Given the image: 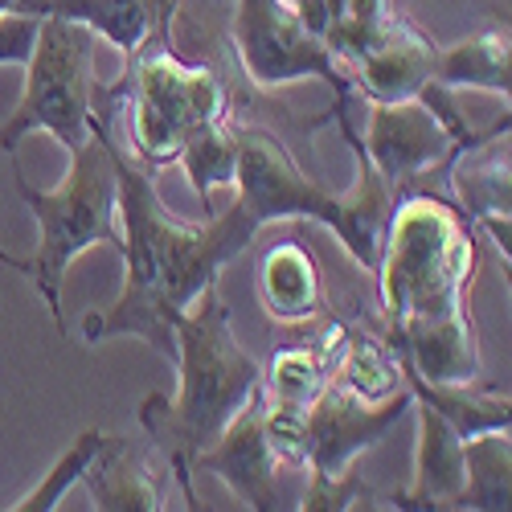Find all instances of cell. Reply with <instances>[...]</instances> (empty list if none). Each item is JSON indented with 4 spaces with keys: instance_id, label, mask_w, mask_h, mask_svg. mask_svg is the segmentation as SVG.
<instances>
[{
    "instance_id": "obj_1",
    "label": "cell",
    "mask_w": 512,
    "mask_h": 512,
    "mask_svg": "<svg viewBox=\"0 0 512 512\" xmlns=\"http://www.w3.org/2000/svg\"><path fill=\"white\" fill-rule=\"evenodd\" d=\"M373 275H381V312L390 349L435 386L480 381V345L463 291L476 275V234L455 201L439 193H402L390 205Z\"/></svg>"
},
{
    "instance_id": "obj_2",
    "label": "cell",
    "mask_w": 512,
    "mask_h": 512,
    "mask_svg": "<svg viewBox=\"0 0 512 512\" xmlns=\"http://www.w3.org/2000/svg\"><path fill=\"white\" fill-rule=\"evenodd\" d=\"M119 177V218H123V263L127 279L119 300L82 320V340L99 345L115 332L144 336L148 345L177 365V316L218 283V271L234 263L263 226L242 205H226L205 226H185L164 209L148 164L127 160L115 148Z\"/></svg>"
},
{
    "instance_id": "obj_3",
    "label": "cell",
    "mask_w": 512,
    "mask_h": 512,
    "mask_svg": "<svg viewBox=\"0 0 512 512\" xmlns=\"http://www.w3.org/2000/svg\"><path fill=\"white\" fill-rule=\"evenodd\" d=\"M177 369L181 394L164 398L148 394L140 402V426L152 435L160 455L177 476V488L189 508H197L193 467L205 447L218 443L230 418L250 402L254 386L263 381V369L230 332V308L218 295V283H209L189 312L177 316Z\"/></svg>"
},
{
    "instance_id": "obj_4",
    "label": "cell",
    "mask_w": 512,
    "mask_h": 512,
    "mask_svg": "<svg viewBox=\"0 0 512 512\" xmlns=\"http://www.w3.org/2000/svg\"><path fill=\"white\" fill-rule=\"evenodd\" d=\"M340 132H345V140L353 144V156H357V185L345 197L316 185L304 168L291 160L283 140L275 132H267V127H234V144H238L234 185L242 189L238 197L254 213L259 226H271L283 218L320 222L324 230H332L345 242V250L365 271H373L377 254H381V234H386V222H390L394 193L377 177V168L365 156L361 136L349 127L345 115H340Z\"/></svg>"
},
{
    "instance_id": "obj_5",
    "label": "cell",
    "mask_w": 512,
    "mask_h": 512,
    "mask_svg": "<svg viewBox=\"0 0 512 512\" xmlns=\"http://www.w3.org/2000/svg\"><path fill=\"white\" fill-rule=\"evenodd\" d=\"M13 181L37 222V254L29 259V279L46 300L54 324L66 332L62 316V279L82 250L111 242L123 250L119 218V177H115V144L107 119H91V136L70 152V173L58 189H33L13 156Z\"/></svg>"
},
{
    "instance_id": "obj_6",
    "label": "cell",
    "mask_w": 512,
    "mask_h": 512,
    "mask_svg": "<svg viewBox=\"0 0 512 512\" xmlns=\"http://www.w3.org/2000/svg\"><path fill=\"white\" fill-rule=\"evenodd\" d=\"M127 78L119 82L115 99H127V123H132V152L140 164L160 168L177 160L185 140L205 123L226 119L230 91L209 66H193L168 50V41H152L136 58H127Z\"/></svg>"
},
{
    "instance_id": "obj_7",
    "label": "cell",
    "mask_w": 512,
    "mask_h": 512,
    "mask_svg": "<svg viewBox=\"0 0 512 512\" xmlns=\"http://www.w3.org/2000/svg\"><path fill=\"white\" fill-rule=\"evenodd\" d=\"M25 66V95L0 127V148L17 156V144L41 127L66 152L82 148L95 119V33L58 13L41 17Z\"/></svg>"
},
{
    "instance_id": "obj_8",
    "label": "cell",
    "mask_w": 512,
    "mask_h": 512,
    "mask_svg": "<svg viewBox=\"0 0 512 512\" xmlns=\"http://www.w3.org/2000/svg\"><path fill=\"white\" fill-rule=\"evenodd\" d=\"M508 136V115L488 127V132H472L451 99L447 87H426L414 99H394V103H373L369 111V132H365V156L377 168V177L386 181L394 201L422 177H439L451 168V160L484 140Z\"/></svg>"
},
{
    "instance_id": "obj_9",
    "label": "cell",
    "mask_w": 512,
    "mask_h": 512,
    "mask_svg": "<svg viewBox=\"0 0 512 512\" xmlns=\"http://www.w3.org/2000/svg\"><path fill=\"white\" fill-rule=\"evenodd\" d=\"M234 50L254 87L275 91L300 78H324L345 103L353 74L324 41L295 17L287 0H238L234 9Z\"/></svg>"
},
{
    "instance_id": "obj_10",
    "label": "cell",
    "mask_w": 512,
    "mask_h": 512,
    "mask_svg": "<svg viewBox=\"0 0 512 512\" xmlns=\"http://www.w3.org/2000/svg\"><path fill=\"white\" fill-rule=\"evenodd\" d=\"M414 410V394H390L381 402L357 398L349 386L332 377L304 410V463L320 476H345L349 463L377 447L394 426Z\"/></svg>"
},
{
    "instance_id": "obj_11",
    "label": "cell",
    "mask_w": 512,
    "mask_h": 512,
    "mask_svg": "<svg viewBox=\"0 0 512 512\" xmlns=\"http://www.w3.org/2000/svg\"><path fill=\"white\" fill-rule=\"evenodd\" d=\"M279 463L283 459L275 455L271 435H267V394H263V386H254L250 402L230 418V426L218 435V443L197 455L193 472L226 480V488L246 508L275 512V508H283V496L275 484Z\"/></svg>"
},
{
    "instance_id": "obj_12",
    "label": "cell",
    "mask_w": 512,
    "mask_h": 512,
    "mask_svg": "<svg viewBox=\"0 0 512 512\" xmlns=\"http://www.w3.org/2000/svg\"><path fill=\"white\" fill-rule=\"evenodd\" d=\"M439 46L426 37L410 17H390L386 33L377 46L353 66V87H361L373 103H394V99H414L435 70Z\"/></svg>"
},
{
    "instance_id": "obj_13",
    "label": "cell",
    "mask_w": 512,
    "mask_h": 512,
    "mask_svg": "<svg viewBox=\"0 0 512 512\" xmlns=\"http://www.w3.org/2000/svg\"><path fill=\"white\" fill-rule=\"evenodd\" d=\"M484 140L451 160V189L459 201V213L492 234V242L508 259V144Z\"/></svg>"
},
{
    "instance_id": "obj_14",
    "label": "cell",
    "mask_w": 512,
    "mask_h": 512,
    "mask_svg": "<svg viewBox=\"0 0 512 512\" xmlns=\"http://www.w3.org/2000/svg\"><path fill=\"white\" fill-rule=\"evenodd\" d=\"M50 13L87 25L95 37H107L123 58H136L152 41H168L177 0H50Z\"/></svg>"
},
{
    "instance_id": "obj_15",
    "label": "cell",
    "mask_w": 512,
    "mask_h": 512,
    "mask_svg": "<svg viewBox=\"0 0 512 512\" xmlns=\"http://www.w3.org/2000/svg\"><path fill=\"white\" fill-rule=\"evenodd\" d=\"M418 410V455H414V488L390 496L398 508L422 512V508H451V500L463 488V439L451 431V422L435 414L426 402H414Z\"/></svg>"
},
{
    "instance_id": "obj_16",
    "label": "cell",
    "mask_w": 512,
    "mask_h": 512,
    "mask_svg": "<svg viewBox=\"0 0 512 512\" xmlns=\"http://www.w3.org/2000/svg\"><path fill=\"white\" fill-rule=\"evenodd\" d=\"M259 295L271 320H283V324L312 320L324 308V275L316 254L300 246V238L271 246L259 263Z\"/></svg>"
},
{
    "instance_id": "obj_17",
    "label": "cell",
    "mask_w": 512,
    "mask_h": 512,
    "mask_svg": "<svg viewBox=\"0 0 512 512\" xmlns=\"http://www.w3.org/2000/svg\"><path fill=\"white\" fill-rule=\"evenodd\" d=\"M345 353V328L332 324L316 345H287L271 357V369L263 373V394L267 406L287 410V414H300L316 402V394L332 381V365Z\"/></svg>"
},
{
    "instance_id": "obj_18",
    "label": "cell",
    "mask_w": 512,
    "mask_h": 512,
    "mask_svg": "<svg viewBox=\"0 0 512 512\" xmlns=\"http://www.w3.org/2000/svg\"><path fill=\"white\" fill-rule=\"evenodd\" d=\"M82 480H87L99 512H160V508H168L160 480L132 451V443L119 435L103 439L99 455L91 459L87 472H82Z\"/></svg>"
},
{
    "instance_id": "obj_19",
    "label": "cell",
    "mask_w": 512,
    "mask_h": 512,
    "mask_svg": "<svg viewBox=\"0 0 512 512\" xmlns=\"http://www.w3.org/2000/svg\"><path fill=\"white\" fill-rule=\"evenodd\" d=\"M508 25L492 21L488 29H480L476 37H463L455 46L439 50L435 54V70H431V82L435 87H447V91H492V95H504L508 99Z\"/></svg>"
},
{
    "instance_id": "obj_20",
    "label": "cell",
    "mask_w": 512,
    "mask_h": 512,
    "mask_svg": "<svg viewBox=\"0 0 512 512\" xmlns=\"http://www.w3.org/2000/svg\"><path fill=\"white\" fill-rule=\"evenodd\" d=\"M398 369H402V381L414 394V402H426L435 414H443L459 439H472L480 431H504L508 426V414H512L508 394H500L492 386H476V381H467V386H435V381L418 377L402 357H398Z\"/></svg>"
},
{
    "instance_id": "obj_21",
    "label": "cell",
    "mask_w": 512,
    "mask_h": 512,
    "mask_svg": "<svg viewBox=\"0 0 512 512\" xmlns=\"http://www.w3.org/2000/svg\"><path fill=\"white\" fill-rule=\"evenodd\" d=\"M512 500V443L504 431H480L463 439V488L451 508L500 512Z\"/></svg>"
},
{
    "instance_id": "obj_22",
    "label": "cell",
    "mask_w": 512,
    "mask_h": 512,
    "mask_svg": "<svg viewBox=\"0 0 512 512\" xmlns=\"http://www.w3.org/2000/svg\"><path fill=\"white\" fill-rule=\"evenodd\" d=\"M185 173H189V185L197 189L201 205L209 209V197L234 185V173H238V144H234V127L230 119H218V123H205L185 140L181 156Z\"/></svg>"
},
{
    "instance_id": "obj_23",
    "label": "cell",
    "mask_w": 512,
    "mask_h": 512,
    "mask_svg": "<svg viewBox=\"0 0 512 512\" xmlns=\"http://www.w3.org/2000/svg\"><path fill=\"white\" fill-rule=\"evenodd\" d=\"M340 386H349L357 398L365 402H381L402 386V369H398V353L390 345H381L369 332H353L345 340V353H340Z\"/></svg>"
},
{
    "instance_id": "obj_24",
    "label": "cell",
    "mask_w": 512,
    "mask_h": 512,
    "mask_svg": "<svg viewBox=\"0 0 512 512\" xmlns=\"http://www.w3.org/2000/svg\"><path fill=\"white\" fill-rule=\"evenodd\" d=\"M103 431H87V435H78L66 451H62V459L54 463V472H46V480H41L29 496H21L13 508L17 512H50V508H58V500L82 480V472L91 467V459L99 455V447H103Z\"/></svg>"
},
{
    "instance_id": "obj_25",
    "label": "cell",
    "mask_w": 512,
    "mask_h": 512,
    "mask_svg": "<svg viewBox=\"0 0 512 512\" xmlns=\"http://www.w3.org/2000/svg\"><path fill=\"white\" fill-rule=\"evenodd\" d=\"M369 488L361 484V476L345 472V476H320L312 472V484L304 492V512H324V508H353Z\"/></svg>"
},
{
    "instance_id": "obj_26",
    "label": "cell",
    "mask_w": 512,
    "mask_h": 512,
    "mask_svg": "<svg viewBox=\"0 0 512 512\" xmlns=\"http://www.w3.org/2000/svg\"><path fill=\"white\" fill-rule=\"evenodd\" d=\"M41 17L33 13H5L0 17V66H25Z\"/></svg>"
},
{
    "instance_id": "obj_27",
    "label": "cell",
    "mask_w": 512,
    "mask_h": 512,
    "mask_svg": "<svg viewBox=\"0 0 512 512\" xmlns=\"http://www.w3.org/2000/svg\"><path fill=\"white\" fill-rule=\"evenodd\" d=\"M5 13H33V17H46L50 13V0H0V17Z\"/></svg>"
},
{
    "instance_id": "obj_28",
    "label": "cell",
    "mask_w": 512,
    "mask_h": 512,
    "mask_svg": "<svg viewBox=\"0 0 512 512\" xmlns=\"http://www.w3.org/2000/svg\"><path fill=\"white\" fill-rule=\"evenodd\" d=\"M0 263L13 267V271H21V275H29V259H17V254H9L5 246H0Z\"/></svg>"
},
{
    "instance_id": "obj_29",
    "label": "cell",
    "mask_w": 512,
    "mask_h": 512,
    "mask_svg": "<svg viewBox=\"0 0 512 512\" xmlns=\"http://www.w3.org/2000/svg\"><path fill=\"white\" fill-rule=\"evenodd\" d=\"M287 5H300V0H287Z\"/></svg>"
}]
</instances>
